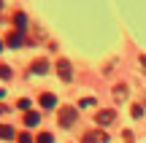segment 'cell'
I'll use <instances>...</instances> for the list:
<instances>
[{
	"label": "cell",
	"instance_id": "cell-19",
	"mask_svg": "<svg viewBox=\"0 0 146 143\" xmlns=\"http://www.w3.org/2000/svg\"><path fill=\"white\" fill-rule=\"evenodd\" d=\"M138 62H141V70L146 73V54H141V57H138Z\"/></svg>",
	"mask_w": 146,
	"mask_h": 143
},
{
	"label": "cell",
	"instance_id": "cell-7",
	"mask_svg": "<svg viewBox=\"0 0 146 143\" xmlns=\"http://www.w3.org/2000/svg\"><path fill=\"white\" fill-rule=\"evenodd\" d=\"M49 70V62L46 59H35V62L30 65V73H46Z\"/></svg>",
	"mask_w": 146,
	"mask_h": 143
},
{
	"label": "cell",
	"instance_id": "cell-1",
	"mask_svg": "<svg viewBox=\"0 0 146 143\" xmlns=\"http://www.w3.org/2000/svg\"><path fill=\"white\" fill-rule=\"evenodd\" d=\"M76 119H78V111H76L73 105H62V108H57V122H60V127L70 130L73 124H76Z\"/></svg>",
	"mask_w": 146,
	"mask_h": 143
},
{
	"label": "cell",
	"instance_id": "cell-4",
	"mask_svg": "<svg viewBox=\"0 0 146 143\" xmlns=\"http://www.w3.org/2000/svg\"><path fill=\"white\" fill-rule=\"evenodd\" d=\"M106 132H84V143H106Z\"/></svg>",
	"mask_w": 146,
	"mask_h": 143
},
{
	"label": "cell",
	"instance_id": "cell-12",
	"mask_svg": "<svg viewBox=\"0 0 146 143\" xmlns=\"http://www.w3.org/2000/svg\"><path fill=\"white\" fill-rule=\"evenodd\" d=\"M35 143H54V138H52L49 132H41V135H38V140H35Z\"/></svg>",
	"mask_w": 146,
	"mask_h": 143
},
{
	"label": "cell",
	"instance_id": "cell-21",
	"mask_svg": "<svg viewBox=\"0 0 146 143\" xmlns=\"http://www.w3.org/2000/svg\"><path fill=\"white\" fill-rule=\"evenodd\" d=\"M0 49H3V41H0Z\"/></svg>",
	"mask_w": 146,
	"mask_h": 143
},
{
	"label": "cell",
	"instance_id": "cell-11",
	"mask_svg": "<svg viewBox=\"0 0 146 143\" xmlns=\"http://www.w3.org/2000/svg\"><path fill=\"white\" fill-rule=\"evenodd\" d=\"M8 46H22V32H11V35H8Z\"/></svg>",
	"mask_w": 146,
	"mask_h": 143
},
{
	"label": "cell",
	"instance_id": "cell-17",
	"mask_svg": "<svg viewBox=\"0 0 146 143\" xmlns=\"http://www.w3.org/2000/svg\"><path fill=\"white\" fill-rule=\"evenodd\" d=\"M122 138H125V143H133V132H130V130H125V132H122Z\"/></svg>",
	"mask_w": 146,
	"mask_h": 143
},
{
	"label": "cell",
	"instance_id": "cell-13",
	"mask_svg": "<svg viewBox=\"0 0 146 143\" xmlns=\"http://www.w3.org/2000/svg\"><path fill=\"white\" fill-rule=\"evenodd\" d=\"M95 105V97H84L81 103H78V108H92Z\"/></svg>",
	"mask_w": 146,
	"mask_h": 143
},
{
	"label": "cell",
	"instance_id": "cell-15",
	"mask_svg": "<svg viewBox=\"0 0 146 143\" xmlns=\"http://www.w3.org/2000/svg\"><path fill=\"white\" fill-rule=\"evenodd\" d=\"M19 143H33V138H30V132H22V135H19Z\"/></svg>",
	"mask_w": 146,
	"mask_h": 143
},
{
	"label": "cell",
	"instance_id": "cell-2",
	"mask_svg": "<svg viewBox=\"0 0 146 143\" xmlns=\"http://www.w3.org/2000/svg\"><path fill=\"white\" fill-rule=\"evenodd\" d=\"M57 76L65 81V84L73 81V65L68 62V59H60V62H57Z\"/></svg>",
	"mask_w": 146,
	"mask_h": 143
},
{
	"label": "cell",
	"instance_id": "cell-9",
	"mask_svg": "<svg viewBox=\"0 0 146 143\" xmlns=\"http://www.w3.org/2000/svg\"><path fill=\"white\" fill-rule=\"evenodd\" d=\"M14 127H8V124H0V140H14Z\"/></svg>",
	"mask_w": 146,
	"mask_h": 143
},
{
	"label": "cell",
	"instance_id": "cell-14",
	"mask_svg": "<svg viewBox=\"0 0 146 143\" xmlns=\"http://www.w3.org/2000/svg\"><path fill=\"white\" fill-rule=\"evenodd\" d=\"M0 78H11V68L8 65H0Z\"/></svg>",
	"mask_w": 146,
	"mask_h": 143
},
{
	"label": "cell",
	"instance_id": "cell-3",
	"mask_svg": "<svg viewBox=\"0 0 146 143\" xmlns=\"http://www.w3.org/2000/svg\"><path fill=\"white\" fill-rule=\"evenodd\" d=\"M116 119V111L114 108H106V111H98V116H95V122L100 124V127H103V124H111Z\"/></svg>",
	"mask_w": 146,
	"mask_h": 143
},
{
	"label": "cell",
	"instance_id": "cell-10",
	"mask_svg": "<svg viewBox=\"0 0 146 143\" xmlns=\"http://www.w3.org/2000/svg\"><path fill=\"white\" fill-rule=\"evenodd\" d=\"M38 122H41V116H38L35 111H27V113H25V124H27V127H35Z\"/></svg>",
	"mask_w": 146,
	"mask_h": 143
},
{
	"label": "cell",
	"instance_id": "cell-6",
	"mask_svg": "<svg viewBox=\"0 0 146 143\" xmlns=\"http://www.w3.org/2000/svg\"><path fill=\"white\" fill-rule=\"evenodd\" d=\"M14 27H16V32H25V27H27V16L22 14H14Z\"/></svg>",
	"mask_w": 146,
	"mask_h": 143
},
{
	"label": "cell",
	"instance_id": "cell-8",
	"mask_svg": "<svg viewBox=\"0 0 146 143\" xmlns=\"http://www.w3.org/2000/svg\"><path fill=\"white\" fill-rule=\"evenodd\" d=\"M41 105L43 108H54V105H57V97H54L52 92H43V95H41Z\"/></svg>",
	"mask_w": 146,
	"mask_h": 143
},
{
	"label": "cell",
	"instance_id": "cell-16",
	"mask_svg": "<svg viewBox=\"0 0 146 143\" xmlns=\"http://www.w3.org/2000/svg\"><path fill=\"white\" fill-rule=\"evenodd\" d=\"M133 116L141 119V116H143V108H141V105H135V108H133Z\"/></svg>",
	"mask_w": 146,
	"mask_h": 143
},
{
	"label": "cell",
	"instance_id": "cell-5",
	"mask_svg": "<svg viewBox=\"0 0 146 143\" xmlns=\"http://www.w3.org/2000/svg\"><path fill=\"white\" fill-rule=\"evenodd\" d=\"M114 100H116V103H125V100H127V86H125V84H116V86H114Z\"/></svg>",
	"mask_w": 146,
	"mask_h": 143
},
{
	"label": "cell",
	"instance_id": "cell-20",
	"mask_svg": "<svg viewBox=\"0 0 146 143\" xmlns=\"http://www.w3.org/2000/svg\"><path fill=\"white\" fill-rule=\"evenodd\" d=\"M3 95H5V92H3V89H0V97H3Z\"/></svg>",
	"mask_w": 146,
	"mask_h": 143
},
{
	"label": "cell",
	"instance_id": "cell-18",
	"mask_svg": "<svg viewBox=\"0 0 146 143\" xmlns=\"http://www.w3.org/2000/svg\"><path fill=\"white\" fill-rule=\"evenodd\" d=\"M19 108H25V113L30 111V100H19Z\"/></svg>",
	"mask_w": 146,
	"mask_h": 143
}]
</instances>
